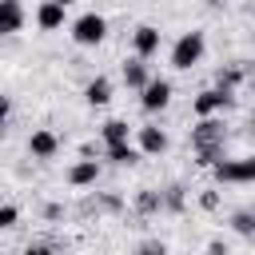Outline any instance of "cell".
I'll return each instance as SVG.
<instances>
[{
  "instance_id": "5bb4252c",
  "label": "cell",
  "mask_w": 255,
  "mask_h": 255,
  "mask_svg": "<svg viewBox=\"0 0 255 255\" xmlns=\"http://www.w3.org/2000/svg\"><path fill=\"white\" fill-rule=\"evenodd\" d=\"M84 100H88L92 108H108V104H112V80H108V76L88 80V84H84Z\"/></svg>"
},
{
  "instance_id": "9c48e42d",
  "label": "cell",
  "mask_w": 255,
  "mask_h": 255,
  "mask_svg": "<svg viewBox=\"0 0 255 255\" xmlns=\"http://www.w3.org/2000/svg\"><path fill=\"white\" fill-rule=\"evenodd\" d=\"M159 44H163V36H159L155 24H139V28L131 32V48H135L139 60H151V56L159 52Z\"/></svg>"
},
{
  "instance_id": "44dd1931",
  "label": "cell",
  "mask_w": 255,
  "mask_h": 255,
  "mask_svg": "<svg viewBox=\"0 0 255 255\" xmlns=\"http://www.w3.org/2000/svg\"><path fill=\"white\" fill-rule=\"evenodd\" d=\"M16 219H20V211H16L12 203H0V231H8Z\"/></svg>"
},
{
  "instance_id": "cb8c5ba5",
  "label": "cell",
  "mask_w": 255,
  "mask_h": 255,
  "mask_svg": "<svg viewBox=\"0 0 255 255\" xmlns=\"http://www.w3.org/2000/svg\"><path fill=\"white\" fill-rule=\"evenodd\" d=\"M203 4H211V8H223V4H227V0H203Z\"/></svg>"
},
{
  "instance_id": "4316f807",
  "label": "cell",
  "mask_w": 255,
  "mask_h": 255,
  "mask_svg": "<svg viewBox=\"0 0 255 255\" xmlns=\"http://www.w3.org/2000/svg\"><path fill=\"white\" fill-rule=\"evenodd\" d=\"M251 128H255V112H251Z\"/></svg>"
},
{
  "instance_id": "ba28073f",
  "label": "cell",
  "mask_w": 255,
  "mask_h": 255,
  "mask_svg": "<svg viewBox=\"0 0 255 255\" xmlns=\"http://www.w3.org/2000/svg\"><path fill=\"white\" fill-rule=\"evenodd\" d=\"M64 20H68V8L60 0H40L36 4V28L40 32H60Z\"/></svg>"
},
{
  "instance_id": "3957f363",
  "label": "cell",
  "mask_w": 255,
  "mask_h": 255,
  "mask_svg": "<svg viewBox=\"0 0 255 255\" xmlns=\"http://www.w3.org/2000/svg\"><path fill=\"white\" fill-rule=\"evenodd\" d=\"M72 40H76L80 48H96V44H104V40H108V20H104L100 12H84V16H76V20H72Z\"/></svg>"
},
{
  "instance_id": "277c9868",
  "label": "cell",
  "mask_w": 255,
  "mask_h": 255,
  "mask_svg": "<svg viewBox=\"0 0 255 255\" xmlns=\"http://www.w3.org/2000/svg\"><path fill=\"white\" fill-rule=\"evenodd\" d=\"M211 171H215L219 183H255V155H243V159H215Z\"/></svg>"
},
{
  "instance_id": "603a6c76",
  "label": "cell",
  "mask_w": 255,
  "mask_h": 255,
  "mask_svg": "<svg viewBox=\"0 0 255 255\" xmlns=\"http://www.w3.org/2000/svg\"><path fill=\"white\" fill-rule=\"evenodd\" d=\"M199 207H203V211H215V207H219V191H203V195H199Z\"/></svg>"
},
{
  "instance_id": "d4e9b609",
  "label": "cell",
  "mask_w": 255,
  "mask_h": 255,
  "mask_svg": "<svg viewBox=\"0 0 255 255\" xmlns=\"http://www.w3.org/2000/svg\"><path fill=\"white\" fill-rule=\"evenodd\" d=\"M247 84H251V92H255V72H251V76H247Z\"/></svg>"
},
{
  "instance_id": "8fae6325",
  "label": "cell",
  "mask_w": 255,
  "mask_h": 255,
  "mask_svg": "<svg viewBox=\"0 0 255 255\" xmlns=\"http://www.w3.org/2000/svg\"><path fill=\"white\" fill-rule=\"evenodd\" d=\"M96 179H100V159L96 155H84V159H76L68 167V183L72 187H92Z\"/></svg>"
},
{
  "instance_id": "2e32d148",
  "label": "cell",
  "mask_w": 255,
  "mask_h": 255,
  "mask_svg": "<svg viewBox=\"0 0 255 255\" xmlns=\"http://www.w3.org/2000/svg\"><path fill=\"white\" fill-rule=\"evenodd\" d=\"M243 80H247V72H243L239 64H227V68H219V76H215V88H223V92H235Z\"/></svg>"
},
{
  "instance_id": "7402d4cb",
  "label": "cell",
  "mask_w": 255,
  "mask_h": 255,
  "mask_svg": "<svg viewBox=\"0 0 255 255\" xmlns=\"http://www.w3.org/2000/svg\"><path fill=\"white\" fill-rule=\"evenodd\" d=\"M8 120H12V96H0V135H4Z\"/></svg>"
},
{
  "instance_id": "7c38bea8",
  "label": "cell",
  "mask_w": 255,
  "mask_h": 255,
  "mask_svg": "<svg viewBox=\"0 0 255 255\" xmlns=\"http://www.w3.org/2000/svg\"><path fill=\"white\" fill-rule=\"evenodd\" d=\"M24 4L20 0H0V36H16L24 28Z\"/></svg>"
},
{
  "instance_id": "ac0fdd59",
  "label": "cell",
  "mask_w": 255,
  "mask_h": 255,
  "mask_svg": "<svg viewBox=\"0 0 255 255\" xmlns=\"http://www.w3.org/2000/svg\"><path fill=\"white\" fill-rule=\"evenodd\" d=\"M135 207H139L143 215H155V211L163 207V195H159V191H147V187H143V191H135Z\"/></svg>"
},
{
  "instance_id": "6da1fadb",
  "label": "cell",
  "mask_w": 255,
  "mask_h": 255,
  "mask_svg": "<svg viewBox=\"0 0 255 255\" xmlns=\"http://www.w3.org/2000/svg\"><path fill=\"white\" fill-rule=\"evenodd\" d=\"M223 120L215 116H195V128H191V147L199 155V167H211L215 159H223Z\"/></svg>"
},
{
  "instance_id": "9a60e30c",
  "label": "cell",
  "mask_w": 255,
  "mask_h": 255,
  "mask_svg": "<svg viewBox=\"0 0 255 255\" xmlns=\"http://www.w3.org/2000/svg\"><path fill=\"white\" fill-rule=\"evenodd\" d=\"M151 80V72H147V60H139V56H131L128 64H124V84L131 88V92H139L143 84Z\"/></svg>"
},
{
  "instance_id": "484cf974",
  "label": "cell",
  "mask_w": 255,
  "mask_h": 255,
  "mask_svg": "<svg viewBox=\"0 0 255 255\" xmlns=\"http://www.w3.org/2000/svg\"><path fill=\"white\" fill-rule=\"evenodd\" d=\"M60 4H64V8H68V4H76V0H60Z\"/></svg>"
},
{
  "instance_id": "8992f818",
  "label": "cell",
  "mask_w": 255,
  "mask_h": 255,
  "mask_svg": "<svg viewBox=\"0 0 255 255\" xmlns=\"http://www.w3.org/2000/svg\"><path fill=\"white\" fill-rule=\"evenodd\" d=\"M231 104H235V92H223V88H203V92L191 96V112L195 116H215V112H223Z\"/></svg>"
},
{
  "instance_id": "4fadbf2b",
  "label": "cell",
  "mask_w": 255,
  "mask_h": 255,
  "mask_svg": "<svg viewBox=\"0 0 255 255\" xmlns=\"http://www.w3.org/2000/svg\"><path fill=\"white\" fill-rule=\"evenodd\" d=\"M104 159H112V163H120V167H135V163L143 159V151H139L131 139H124V143H104Z\"/></svg>"
},
{
  "instance_id": "52a82bcc",
  "label": "cell",
  "mask_w": 255,
  "mask_h": 255,
  "mask_svg": "<svg viewBox=\"0 0 255 255\" xmlns=\"http://www.w3.org/2000/svg\"><path fill=\"white\" fill-rule=\"evenodd\" d=\"M135 147L143 155H163L171 147V139H167V131L159 124H143V128H135Z\"/></svg>"
},
{
  "instance_id": "ffe728a7",
  "label": "cell",
  "mask_w": 255,
  "mask_h": 255,
  "mask_svg": "<svg viewBox=\"0 0 255 255\" xmlns=\"http://www.w3.org/2000/svg\"><path fill=\"white\" fill-rule=\"evenodd\" d=\"M163 207L179 211V207H183V187H167V191H163Z\"/></svg>"
},
{
  "instance_id": "d6986e66",
  "label": "cell",
  "mask_w": 255,
  "mask_h": 255,
  "mask_svg": "<svg viewBox=\"0 0 255 255\" xmlns=\"http://www.w3.org/2000/svg\"><path fill=\"white\" fill-rule=\"evenodd\" d=\"M231 227H235L239 235H255V211H235V215H231Z\"/></svg>"
},
{
  "instance_id": "5b68a950",
  "label": "cell",
  "mask_w": 255,
  "mask_h": 255,
  "mask_svg": "<svg viewBox=\"0 0 255 255\" xmlns=\"http://www.w3.org/2000/svg\"><path fill=\"white\" fill-rule=\"evenodd\" d=\"M171 80H163V76H151L143 88H139V108L147 112V116H155V112H163L167 104H171Z\"/></svg>"
},
{
  "instance_id": "30bf717a",
  "label": "cell",
  "mask_w": 255,
  "mask_h": 255,
  "mask_svg": "<svg viewBox=\"0 0 255 255\" xmlns=\"http://www.w3.org/2000/svg\"><path fill=\"white\" fill-rule=\"evenodd\" d=\"M28 151H32V159H56V151H60V135L48 131V128H36V131L28 135Z\"/></svg>"
},
{
  "instance_id": "7a4b0ae2",
  "label": "cell",
  "mask_w": 255,
  "mask_h": 255,
  "mask_svg": "<svg viewBox=\"0 0 255 255\" xmlns=\"http://www.w3.org/2000/svg\"><path fill=\"white\" fill-rule=\"evenodd\" d=\"M203 52H207V36H203L199 28H191V32H183V36L171 44V68H175V72H191V68L203 60Z\"/></svg>"
},
{
  "instance_id": "e0dca14e",
  "label": "cell",
  "mask_w": 255,
  "mask_h": 255,
  "mask_svg": "<svg viewBox=\"0 0 255 255\" xmlns=\"http://www.w3.org/2000/svg\"><path fill=\"white\" fill-rule=\"evenodd\" d=\"M100 139H104V143H124V139H131L128 120H108V124L100 128Z\"/></svg>"
}]
</instances>
